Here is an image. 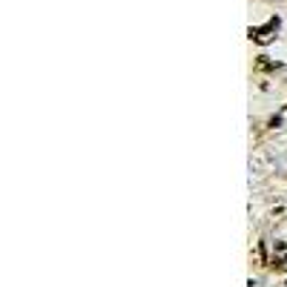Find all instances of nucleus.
<instances>
[{
  "label": "nucleus",
  "instance_id": "obj_1",
  "mask_svg": "<svg viewBox=\"0 0 287 287\" xmlns=\"http://www.w3.org/2000/svg\"><path fill=\"white\" fill-rule=\"evenodd\" d=\"M276 32H279V17H273L267 26H261V29H250V37H253L255 43H273L276 40Z\"/></svg>",
  "mask_w": 287,
  "mask_h": 287
},
{
  "label": "nucleus",
  "instance_id": "obj_2",
  "mask_svg": "<svg viewBox=\"0 0 287 287\" xmlns=\"http://www.w3.org/2000/svg\"><path fill=\"white\" fill-rule=\"evenodd\" d=\"M255 69H258V72H270V69H279V64H273V61H264V58H258V61H255Z\"/></svg>",
  "mask_w": 287,
  "mask_h": 287
}]
</instances>
